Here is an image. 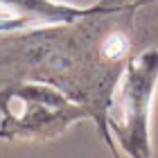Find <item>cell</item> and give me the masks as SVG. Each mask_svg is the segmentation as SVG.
Masks as SVG:
<instances>
[{"label": "cell", "mask_w": 158, "mask_h": 158, "mask_svg": "<svg viewBox=\"0 0 158 158\" xmlns=\"http://www.w3.org/2000/svg\"><path fill=\"white\" fill-rule=\"evenodd\" d=\"M158 81V50L127 66L109 106V127L129 156H149V104Z\"/></svg>", "instance_id": "cell-1"}, {"label": "cell", "mask_w": 158, "mask_h": 158, "mask_svg": "<svg viewBox=\"0 0 158 158\" xmlns=\"http://www.w3.org/2000/svg\"><path fill=\"white\" fill-rule=\"evenodd\" d=\"M0 138H45L63 131L73 120L88 115L81 106L70 104L61 93L39 84H25L0 93Z\"/></svg>", "instance_id": "cell-2"}, {"label": "cell", "mask_w": 158, "mask_h": 158, "mask_svg": "<svg viewBox=\"0 0 158 158\" xmlns=\"http://www.w3.org/2000/svg\"><path fill=\"white\" fill-rule=\"evenodd\" d=\"M129 50V41L122 36V34H111L106 36L102 43V52L109 56V59H120L122 54H127Z\"/></svg>", "instance_id": "cell-4"}, {"label": "cell", "mask_w": 158, "mask_h": 158, "mask_svg": "<svg viewBox=\"0 0 158 158\" xmlns=\"http://www.w3.org/2000/svg\"><path fill=\"white\" fill-rule=\"evenodd\" d=\"M0 9L11 14V16L27 18L34 25H68L79 18H90V16H106V14H115L124 9V5L118 7H73L66 2H56V0H0Z\"/></svg>", "instance_id": "cell-3"}, {"label": "cell", "mask_w": 158, "mask_h": 158, "mask_svg": "<svg viewBox=\"0 0 158 158\" xmlns=\"http://www.w3.org/2000/svg\"><path fill=\"white\" fill-rule=\"evenodd\" d=\"M20 27H32V23L27 18L20 16H9V18H0V32H16Z\"/></svg>", "instance_id": "cell-5"}]
</instances>
